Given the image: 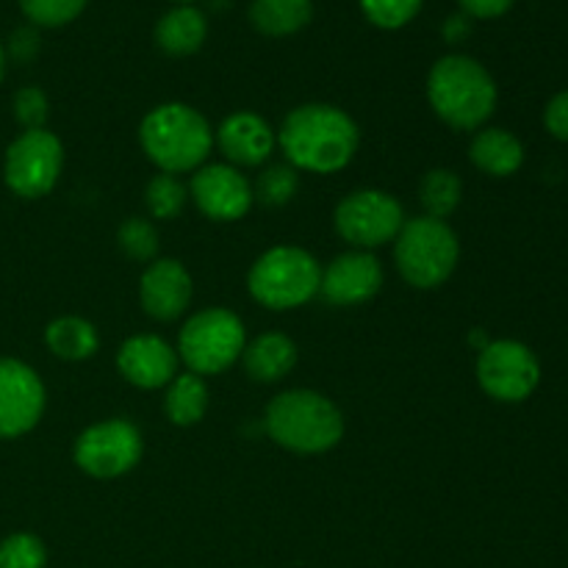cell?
Segmentation results:
<instances>
[{
  "mask_svg": "<svg viewBox=\"0 0 568 568\" xmlns=\"http://www.w3.org/2000/svg\"><path fill=\"white\" fill-rule=\"evenodd\" d=\"M358 142L361 133L353 116L327 103L297 105L277 133L288 164L320 175L344 170L358 153Z\"/></svg>",
  "mask_w": 568,
  "mask_h": 568,
  "instance_id": "obj_1",
  "label": "cell"
},
{
  "mask_svg": "<svg viewBox=\"0 0 568 568\" xmlns=\"http://www.w3.org/2000/svg\"><path fill=\"white\" fill-rule=\"evenodd\" d=\"M497 83L480 61L444 55L427 75V100L438 120L455 131H477L497 109Z\"/></svg>",
  "mask_w": 568,
  "mask_h": 568,
  "instance_id": "obj_2",
  "label": "cell"
},
{
  "mask_svg": "<svg viewBox=\"0 0 568 568\" xmlns=\"http://www.w3.org/2000/svg\"><path fill=\"white\" fill-rule=\"evenodd\" d=\"M144 155L166 175H181L203 166L214 150V131L197 109L186 103L155 105L139 125Z\"/></svg>",
  "mask_w": 568,
  "mask_h": 568,
  "instance_id": "obj_3",
  "label": "cell"
},
{
  "mask_svg": "<svg viewBox=\"0 0 568 568\" xmlns=\"http://www.w3.org/2000/svg\"><path fill=\"white\" fill-rule=\"evenodd\" d=\"M264 427L275 444L300 455H320L336 447L344 436V416L336 405L311 388L277 394L264 416Z\"/></svg>",
  "mask_w": 568,
  "mask_h": 568,
  "instance_id": "obj_4",
  "label": "cell"
},
{
  "mask_svg": "<svg viewBox=\"0 0 568 568\" xmlns=\"http://www.w3.org/2000/svg\"><path fill=\"white\" fill-rule=\"evenodd\" d=\"M397 270L414 288H438L449 281L460 258V244L453 227L433 216L405 220L394 239Z\"/></svg>",
  "mask_w": 568,
  "mask_h": 568,
  "instance_id": "obj_5",
  "label": "cell"
},
{
  "mask_svg": "<svg viewBox=\"0 0 568 568\" xmlns=\"http://www.w3.org/2000/svg\"><path fill=\"white\" fill-rule=\"evenodd\" d=\"M322 266L300 247H272L261 255L247 275L255 303L272 311H292L320 294Z\"/></svg>",
  "mask_w": 568,
  "mask_h": 568,
  "instance_id": "obj_6",
  "label": "cell"
},
{
  "mask_svg": "<svg viewBox=\"0 0 568 568\" xmlns=\"http://www.w3.org/2000/svg\"><path fill=\"white\" fill-rule=\"evenodd\" d=\"M247 347L244 322L227 308H205L183 325L178 355L194 375H220L242 358Z\"/></svg>",
  "mask_w": 568,
  "mask_h": 568,
  "instance_id": "obj_7",
  "label": "cell"
},
{
  "mask_svg": "<svg viewBox=\"0 0 568 568\" xmlns=\"http://www.w3.org/2000/svg\"><path fill=\"white\" fill-rule=\"evenodd\" d=\"M64 148L50 131H22L6 150V186L22 200H39L59 183Z\"/></svg>",
  "mask_w": 568,
  "mask_h": 568,
  "instance_id": "obj_8",
  "label": "cell"
},
{
  "mask_svg": "<svg viewBox=\"0 0 568 568\" xmlns=\"http://www.w3.org/2000/svg\"><path fill=\"white\" fill-rule=\"evenodd\" d=\"M477 383L497 403H525L541 383V364L527 344L499 338L477 355Z\"/></svg>",
  "mask_w": 568,
  "mask_h": 568,
  "instance_id": "obj_9",
  "label": "cell"
},
{
  "mask_svg": "<svg viewBox=\"0 0 568 568\" xmlns=\"http://www.w3.org/2000/svg\"><path fill=\"white\" fill-rule=\"evenodd\" d=\"M405 225V211L397 197L381 189H358L347 194L336 209V231L344 242L358 250L383 247Z\"/></svg>",
  "mask_w": 568,
  "mask_h": 568,
  "instance_id": "obj_10",
  "label": "cell"
},
{
  "mask_svg": "<svg viewBox=\"0 0 568 568\" xmlns=\"http://www.w3.org/2000/svg\"><path fill=\"white\" fill-rule=\"evenodd\" d=\"M142 433L128 419H109L87 427L72 449L78 469L100 480L128 475L142 460Z\"/></svg>",
  "mask_w": 568,
  "mask_h": 568,
  "instance_id": "obj_11",
  "label": "cell"
},
{
  "mask_svg": "<svg viewBox=\"0 0 568 568\" xmlns=\"http://www.w3.org/2000/svg\"><path fill=\"white\" fill-rule=\"evenodd\" d=\"M44 383L17 358H0V442L20 438L44 414Z\"/></svg>",
  "mask_w": 568,
  "mask_h": 568,
  "instance_id": "obj_12",
  "label": "cell"
},
{
  "mask_svg": "<svg viewBox=\"0 0 568 568\" xmlns=\"http://www.w3.org/2000/svg\"><path fill=\"white\" fill-rule=\"evenodd\" d=\"M197 209L214 222H236L253 209V186L233 164L200 166L192 178Z\"/></svg>",
  "mask_w": 568,
  "mask_h": 568,
  "instance_id": "obj_13",
  "label": "cell"
},
{
  "mask_svg": "<svg viewBox=\"0 0 568 568\" xmlns=\"http://www.w3.org/2000/svg\"><path fill=\"white\" fill-rule=\"evenodd\" d=\"M383 288V266L369 250H353L322 270L320 294L336 308L364 305Z\"/></svg>",
  "mask_w": 568,
  "mask_h": 568,
  "instance_id": "obj_14",
  "label": "cell"
},
{
  "mask_svg": "<svg viewBox=\"0 0 568 568\" xmlns=\"http://www.w3.org/2000/svg\"><path fill=\"white\" fill-rule=\"evenodd\" d=\"M192 275L175 258L150 261L142 281H139V300H142L144 314L159 322L178 320L192 303Z\"/></svg>",
  "mask_w": 568,
  "mask_h": 568,
  "instance_id": "obj_15",
  "label": "cell"
},
{
  "mask_svg": "<svg viewBox=\"0 0 568 568\" xmlns=\"http://www.w3.org/2000/svg\"><path fill=\"white\" fill-rule=\"evenodd\" d=\"M116 369L131 386L161 388L178 377V349L161 336H131L116 353Z\"/></svg>",
  "mask_w": 568,
  "mask_h": 568,
  "instance_id": "obj_16",
  "label": "cell"
},
{
  "mask_svg": "<svg viewBox=\"0 0 568 568\" xmlns=\"http://www.w3.org/2000/svg\"><path fill=\"white\" fill-rule=\"evenodd\" d=\"M216 144L231 164L258 166L272 155L277 136L264 116L253 114V111H236V114L225 116L216 131Z\"/></svg>",
  "mask_w": 568,
  "mask_h": 568,
  "instance_id": "obj_17",
  "label": "cell"
},
{
  "mask_svg": "<svg viewBox=\"0 0 568 568\" xmlns=\"http://www.w3.org/2000/svg\"><path fill=\"white\" fill-rule=\"evenodd\" d=\"M471 164L491 178H510L525 164V148L505 128H483L469 148Z\"/></svg>",
  "mask_w": 568,
  "mask_h": 568,
  "instance_id": "obj_18",
  "label": "cell"
},
{
  "mask_svg": "<svg viewBox=\"0 0 568 568\" xmlns=\"http://www.w3.org/2000/svg\"><path fill=\"white\" fill-rule=\"evenodd\" d=\"M242 361L255 383H277L297 366V347L283 333H264L244 347Z\"/></svg>",
  "mask_w": 568,
  "mask_h": 568,
  "instance_id": "obj_19",
  "label": "cell"
},
{
  "mask_svg": "<svg viewBox=\"0 0 568 568\" xmlns=\"http://www.w3.org/2000/svg\"><path fill=\"white\" fill-rule=\"evenodd\" d=\"M209 37L205 14L194 6H175L155 22V44L166 55H192Z\"/></svg>",
  "mask_w": 568,
  "mask_h": 568,
  "instance_id": "obj_20",
  "label": "cell"
},
{
  "mask_svg": "<svg viewBox=\"0 0 568 568\" xmlns=\"http://www.w3.org/2000/svg\"><path fill=\"white\" fill-rule=\"evenodd\" d=\"M314 17L311 0H253L250 22L264 37H292L303 31Z\"/></svg>",
  "mask_w": 568,
  "mask_h": 568,
  "instance_id": "obj_21",
  "label": "cell"
},
{
  "mask_svg": "<svg viewBox=\"0 0 568 568\" xmlns=\"http://www.w3.org/2000/svg\"><path fill=\"white\" fill-rule=\"evenodd\" d=\"M44 344L61 361H87L100 349V336L81 316H59L44 331Z\"/></svg>",
  "mask_w": 568,
  "mask_h": 568,
  "instance_id": "obj_22",
  "label": "cell"
},
{
  "mask_svg": "<svg viewBox=\"0 0 568 568\" xmlns=\"http://www.w3.org/2000/svg\"><path fill=\"white\" fill-rule=\"evenodd\" d=\"M164 410L166 419L178 427H192L203 422L205 410H209V386H205L203 377L194 375V372L178 375L166 386Z\"/></svg>",
  "mask_w": 568,
  "mask_h": 568,
  "instance_id": "obj_23",
  "label": "cell"
},
{
  "mask_svg": "<svg viewBox=\"0 0 568 568\" xmlns=\"http://www.w3.org/2000/svg\"><path fill=\"white\" fill-rule=\"evenodd\" d=\"M460 197H464V183L453 170H430L419 183V200L433 220L447 222L458 211Z\"/></svg>",
  "mask_w": 568,
  "mask_h": 568,
  "instance_id": "obj_24",
  "label": "cell"
},
{
  "mask_svg": "<svg viewBox=\"0 0 568 568\" xmlns=\"http://www.w3.org/2000/svg\"><path fill=\"white\" fill-rule=\"evenodd\" d=\"M186 186L178 181V175H166V172H159L144 189V203L155 220H175L186 205Z\"/></svg>",
  "mask_w": 568,
  "mask_h": 568,
  "instance_id": "obj_25",
  "label": "cell"
},
{
  "mask_svg": "<svg viewBox=\"0 0 568 568\" xmlns=\"http://www.w3.org/2000/svg\"><path fill=\"white\" fill-rule=\"evenodd\" d=\"M300 192V175L292 164L266 166L255 181L253 194L264 205H288Z\"/></svg>",
  "mask_w": 568,
  "mask_h": 568,
  "instance_id": "obj_26",
  "label": "cell"
},
{
  "mask_svg": "<svg viewBox=\"0 0 568 568\" xmlns=\"http://www.w3.org/2000/svg\"><path fill=\"white\" fill-rule=\"evenodd\" d=\"M116 244L133 261H155L159 253V231L144 216H131L116 231Z\"/></svg>",
  "mask_w": 568,
  "mask_h": 568,
  "instance_id": "obj_27",
  "label": "cell"
},
{
  "mask_svg": "<svg viewBox=\"0 0 568 568\" xmlns=\"http://www.w3.org/2000/svg\"><path fill=\"white\" fill-rule=\"evenodd\" d=\"M89 0H20L22 14L33 28H61L75 20Z\"/></svg>",
  "mask_w": 568,
  "mask_h": 568,
  "instance_id": "obj_28",
  "label": "cell"
},
{
  "mask_svg": "<svg viewBox=\"0 0 568 568\" xmlns=\"http://www.w3.org/2000/svg\"><path fill=\"white\" fill-rule=\"evenodd\" d=\"M48 549L31 532H14L0 541V568H44Z\"/></svg>",
  "mask_w": 568,
  "mask_h": 568,
  "instance_id": "obj_29",
  "label": "cell"
},
{
  "mask_svg": "<svg viewBox=\"0 0 568 568\" xmlns=\"http://www.w3.org/2000/svg\"><path fill=\"white\" fill-rule=\"evenodd\" d=\"M358 3L372 26L383 28V31H397L419 14L425 0H358Z\"/></svg>",
  "mask_w": 568,
  "mask_h": 568,
  "instance_id": "obj_30",
  "label": "cell"
},
{
  "mask_svg": "<svg viewBox=\"0 0 568 568\" xmlns=\"http://www.w3.org/2000/svg\"><path fill=\"white\" fill-rule=\"evenodd\" d=\"M11 105H14V120L20 122L22 131H42L50 116L48 94L39 87H22Z\"/></svg>",
  "mask_w": 568,
  "mask_h": 568,
  "instance_id": "obj_31",
  "label": "cell"
},
{
  "mask_svg": "<svg viewBox=\"0 0 568 568\" xmlns=\"http://www.w3.org/2000/svg\"><path fill=\"white\" fill-rule=\"evenodd\" d=\"M544 125L560 142H568V89L558 92L544 109Z\"/></svg>",
  "mask_w": 568,
  "mask_h": 568,
  "instance_id": "obj_32",
  "label": "cell"
},
{
  "mask_svg": "<svg viewBox=\"0 0 568 568\" xmlns=\"http://www.w3.org/2000/svg\"><path fill=\"white\" fill-rule=\"evenodd\" d=\"M39 53V33L33 26H22L11 33L9 48H6V55L17 61H31L33 55Z\"/></svg>",
  "mask_w": 568,
  "mask_h": 568,
  "instance_id": "obj_33",
  "label": "cell"
},
{
  "mask_svg": "<svg viewBox=\"0 0 568 568\" xmlns=\"http://www.w3.org/2000/svg\"><path fill=\"white\" fill-rule=\"evenodd\" d=\"M464 14L477 17V20H494V17H503L505 11H510V6L516 0H458Z\"/></svg>",
  "mask_w": 568,
  "mask_h": 568,
  "instance_id": "obj_34",
  "label": "cell"
},
{
  "mask_svg": "<svg viewBox=\"0 0 568 568\" xmlns=\"http://www.w3.org/2000/svg\"><path fill=\"white\" fill-rule=\"evenodd\" d=\"M469 33H471V17L464 14V11H458V14H453L447 22H444V39H447L449 44L464 42Z\"/></svg>",
  "mask_w": 568,
  "mask_h": 568,
  "instance_id": "obj_35",
  "label": "cell"
},
{
  "mask_svg": "<svg viewBox=\"0 0 568 568\" xmlns=\"http://www.w3.org/2000/svg\"><path fill=\"white\" fill-rule=\"evenodd\" d=\"M3 72H6V44L0 39V81H3Z\"/></svg>",
  "mask_w": 568,
  "mask_h": 568,
  "instance_id": "obj_36",
  "label": "cell"
},
{
  "mask_svg": "<svg viewBox=\"0 0 568 568\" xmlns=\"http://www.w3.org/2000/svg\"><path fill=\"white\" fill-rule=\"evenodd\" d=\"M175 3H181V6H192L194 0H175Z\"/></svg>",
  "mask_w": 568,
  "mask_h": 568,
  "instance_id": "obj_37",
  "label": "cell"
}]
</instances>
